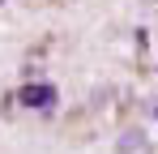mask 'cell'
Wrapping results in <instances>:
<instances>
[{"instance_id":"obj_1","label":"cell","mask_w":158,"mask_h":154,"mask_svg":"<svg viewBox=\"0 0 158 154\" xmlns=\"http://www.w3.org/2000/svg\"><path fill=\"white\" fill-rule=\"evenodd\" d=\"M17 103H22V107H34V111H39V107H52L56 103V86H47V81H26V86L17 90Z\"/></svg>"},{"instance_id":"obj_2","label":"cell","mask_w":158,"mask_h":154,"mask_svg":"<svg viewBox=\"0 0 158 154\" xmlns=\"http://www.w3.org/2000/svg\"><path fill=\"white\" fill-rule=\"evenodd\" d=\"M0 4H4V0H0Z\"/></svg>"}]
</instances>
